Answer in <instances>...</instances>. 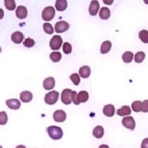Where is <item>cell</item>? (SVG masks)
Returning a JSON list of instances; mask_svg holds the SVG:
<instances>
[{
	"instance_id": "obj_4",
	"label": "cell",
	"mask_w": 148,
	"mask_h": 148,
	"mask_svg": "<svg viewBox=\"0 0 148 148\" xmlns=\"http://www.w3.org/2000/svg\"><path fill=\"white\" fill-rule=\"evenodd\" d=\"M63 45V39L60 36H53L50 40L49 46L52 50H58Z\"/></svg>"
},
{
	"instance_id": "obj_18",
	"label": "cell",
	"mask_w": 148,
	"mask_h": 148,
	"mask_svg": "<svg viewBox=\"0 0 148 148\" xmlns=\"http://www.w3.org/2000/svg\"><path fill=\"white\" fill-rule=\"evenodd\" d=\"M90 75V69L88 66H83L79 69V76L82 78H87Z\"/></svg>"
},
{
	"instance_id": "obj_21",
	"label": "cell",
	"mask_w": 148,
	"mask_h": 148,
	"mask_svg": "<svg viewBox=\"0 0 148 148\" xmlns=\"http://www.w3.org/2000/svg\"><path fill=\"white\" fill-rule=\"evenodd\" d=\"M111 47H112V44L110 40H106L105 42H103L101 47V53L103 54L107 53L111 49Z\"/></svg>"
},
{
	"instance_id": "obj_31",
	"label": "cell",
	"mask_w": 148,
	"mask_h": 148,
	"mask_svg": "<svg viewBox=\"0 0 148 148\" xmlns=\"http://www.w3.org/2000/svg\"><path fill=\"white\" fill-rule=\"evenodd\" d=\"M70 78H71V81L73 82V83L74 85H76V86H77V85H79L80 83V76L77 73H73L71 75V77H70Z\"/></svg>"
},
{
	"instance_id": "obj_35",
	"label": "cell",
	"mask_w": 148,
	"mask_h": 148,
	"mask_svg": "<svg viewBox=\"0 0 148 148\" xmlns=\"http://www.w3.org/2000/svg\"><path fill=\"white\" fill-rule=\"evenodd\" d=\"M142 111L144 113L148 112V100H145L143 102V107H142Z\"/></svg>"
},
{
	"instance_id": "obj_23",
	"label": "cell",
	"mask_w": 148,
	"mask_h": 148,
	"mask_svg": "<svg viewBox=\"0 0 148 148\" xmlns=\"http://www.w3.org/2000/svg\"><path fill=\"white\" fill-rule=\"evenodd\" d=\"M133 58H134V55L132 52L130 51H127V52H125V53L123 54L122 56V58H123V61L126 64H128V63H131L132 60H133Z\"/></svg>"
},
{
	"instance_id": "obj_29",
	"label": "cell",
	"mask_w": 148,
	"mask_h": 148,
	"mask_svg": "<svg viewBox=\"0 0 148 148\" xmlns=\"http://www.w3.org/2000/svg\"><path fill=\"white\" fill-rule=\"evenodd\" d=\"M43 28H44V31L45 32V33H47V34L51 35V34L53 33V28L50 23H47V22L46 23H44L43 24Z\"/></svg>"
},
{
	"instance_id": "obj_15",
	"label": "cell",
	"mask_w": 148,
	"mask_h": 148,
	"mask_svg": "<svg viewBox=\"0 0 148 148\" xmlns=\"http://www.w3.org/2000/svg\"><path fill=\"white\" fill-rule=\"evenodd\" d=\"M33 98V95L32 92L28 91V90H24L20 94V99L22 102L24 103H28L30 101H32Z\"/></svg>"
},
{
	"instance_id": "obj_16",
	"label": "cell",
	"mask_w": 148,
	"mask_h": 148,
	"mask_svg": "<svg viewBox=\"0 0 148 148\" xmlns=\"http://www.w3.org/2000/svg\"><path fill=\"white\" fill-rule=\"evenodd\" d=\"M131 113H132L131 109L127 106H122V108L119 109V110H117V114H118L119 116H122V117L128 116V115H130V114H131Z\"/></svg>"
},
{
	"instance_id": "obj_27",
	"label": "cell",
	"mask_w": 148,
	"mask_h": 148,
	"mask_svg": "<svg viewBox=\"0 0 148 148\" xmlns=\"http://www.w3.org/2000/svg\"><path fill=\"white\" fill-rule=\"evenodd\" d=\"M139 38L145 44H148V32L147 30H142L139 32Z\"/></svg>"
},
{
	"instance_id": "obj_33",
	"label": "cell",
	"mask_w": 148,
	"mask_h": 148,
	"mask_svg": "<svg viewBox=\"0 0 148 148\" xmlns=\"http://www.w3.org/2000/svg\"><path fill=\"white\" fill-rule=\"evenodd\" d=\"M24 45L27 48H32L35 45V40L32 38H27L24 40Z\"/></svg>"
},
{
	"instance_id": "obj_38",
	"label": "cell",
	"mask_w": 148,
	"mask_h": 148,
	"mask_svg": "<svg viewBox=\"0 0 148 148\" xmlns=\"http://www.w3.org/2000/svg\"><path fill=\"white\" fill-rule=\"evenodd\" d=\"M99 148H110L109 147V146H107V145H101L100 147H99Z\"/></svg>"
},
{
	"instance_id": "obj_36",
	"label": "cell",
	"mask_w": 148,
	"mask_h": 148,
	"mask_svg": "<svg viewBox=\"0 0 148 148\" xmlns=\"http://www.w3.org/2000/svg\"><path fill=\"white\" fill-rule=\"evenodd\" d=\"M141 148H148V138H145L142 143Z\"/></svg>"
},
{
	"instance_id": "obj_17",
	"label": "cell",
	"mask_w": 148,
	"mask_h": 148,
	"mask_svg": "<svg viewBox=\"0 0 148 148\" xmlns=\"http://www.w3.org/2000/svg\"><path fill=\"white\" fill-rule=\"evenodd\" d=\"M68 7V2L66 0H57L55 2V8L56 10L59 12H63Z\"/></svg>"
},
{
	"instance_id": "obj_8",
	"label": "cell",
	"mask_w": 148,
	"mask_h": 148,
	"mask_svg": "<svg viewBox=\"0 0 148 148\" xmlns=\"http://www.w3.org/2000/svg\"><path fill=\"white\" fill-rule=\"evenodd\" d=\"M53 120L55 122H58V123H63L66 120V118H67V114L64 110H56L53 113Z\"/></svg>"
},
{
	"instance_id": "obj_43",
	"label": "cell",
	"mask_w": 148,
	"mask_h": 148,
	"mask_svg": "<svg viewBox=\"0 0 148 148\" xmlns=\"http://www.w3.org/2000/svg\"><path fill=\"white\" fill-rule=\"evenodd\" d=\"M0 148H3V147H2V146H0Z\"/></svg>"
},
{
	"instance_id": "obj_24",
	"label": "cell",
	"mask_w": 148,
	"mask_h": 148,
	"mask_svg": "<svg viewBox=\"0 0 148 148\" xmlns=\"http://www.w3.org/2000/svg\"><path fill=\"white\" fill-rule=\"evenodd\" d=\"M4 5L8 10L13 11L16 8V2L14 0H5Z\"/></svg>"
},
{
	"instance_id": "obj_19",
	"label": "cell",
	"mask_w": 148,
	"mask_h": 148,
	"mask_svg": "<svg viewBox=\"0 0 148 148\" xmlns=\"http://www.w3.org/2000/svg\"><path fill=\"white\" fill-rule=\"evenodd\" d=\"M89 99V94L87 91L82 90L77 94V101L79 103H85Z\"/></svg>"
},
{
	"instance_id": "obj_30",
	"label": "cell",
	"mask_w": 148,
	"mask_h": 148,
	"mask_svg": "<svg viewBox=\"0 0 148 148\" xmlns=\"http://www.w3.org/2000/svg\"><path fill=\"white\" fill-rule=\"evenodd\" d=\"M8 122V115L5 111L0 112V125H4Z\"/></svg>"
},
{
	"instance_id": "obj_37",
	"label": "cell",
	"mask_w": 148,
	"mask_h": 148,
	"mask_svg": "<svg viewBox=\"0 0 148 148\" xmlns=\"http://www.w3.org/2000/svg\"><path fill=\"white\" fill-rule=\"evenodd\" d=\"M3 16H4V12H3V10L2 8H0V20L2 18H3Z\"/></svg>"
},
{
	"instance_id": "obj_22",
	"label": "cell",
	"mask_w": 148,
	"mask_h": 148,
	"mask_svg": "<svg viewBox=\"0 0 148 148\" xmlns=\"http://www.w3.org/2000/svg\"><path fill=\"white\" fill-rule=\"evenodd\" d=\"M99 13H100V17L103 20H106L110 16V11L106 7H104V8H101Z\"/></svg>"
},
{
	"instance_id": "obj_34",
	"label": "cell",
	"mask_w": 148,
	"mask_h": 148,
	"mask_svg": "<svg viewBox=\"0 0 148 148\" xmlns=\"http://www.w3.org/2000/svg\"><path fill=\"white\" fill-rule=\"evenodd\" d=\"M72 101L75 105H79L80 104L77 101V93L74 90H73V93H72Z\"/></svg>"
},
{
	"instance_id": "obj_25",
	"label": "cell",
	"mask_w": 148,
	"mask_h": 148,
	"mask_svg": "<svg viewBox=\"0 0 148 148\" xmlns=\"http://www.w3.org/2000/svg\"><path fill=\"white\" fill-rule=\"evenodd\" d=\"M142 107H143V102L140 101H136L132 102V110L136 113H138L140 111H142Z\"/></svg>"
},
{
	"instance_id": "obj_41",
	"label": "cell",
	"mask_w": 148,
	"mask_h": 148,
	"mask_svg": "<svg viewBox=\"0 0 148 148\" xmlns=\"http://www.w3.org/2000/svg\"><path fill=\"white\" fill-rule=\"evenodd\" d=\"M1 51H2V49H1V47H0V53H1Z\"/></svg>"
},
{
	"instance_id": "obj_9",
	"label": "cell",
	"mask_w": 148,
	"mask_h": 148,
	"mask_svg": "<svg viewBox=\"0 0 148 148\" xmlns=\"http://www.w3.org/2000/svg\"><path fill=\"white\" fill-rule=\"evenodd\" d=\"M16 16L19 19H24L27 16V9L25 6H18L16 8Z\"/></svg>"
},
{
	"instance_id": "obj_5",
	"label": "cell",
	"mask_w": 148,
	"mask_h": 148,
	"mask_svg": "<svg viewBox=\"0 0 148 148\" xmlns=\"http://www.w3.org/2000/svg\"><path fill=\"white\" fill-rule=\"evenodd\" d=\"M72 93L73 90L70 89H64L62 91L61 94V101L64 105H70L73 101H72Z\"/></svg>"
},
{
	"instance_id": "obj_3",
	"label": "cell",
	"mask_w": 148,
	"mask_h": 148,
	"mask_svg": "<svg viewBox=\"0 0 148 148\" xmlns=\"http://www.w3.org/2000/svg\"><path fill=\"white\" fill-rule=\"evenodd\" d=\"M55 16V9L53 7L49 6V7H46L42 12V18L45 21H51L53 19V17Z\"/></svg>"
},
{
	"instance_id": "obj_7",
	"label": "cell",
	"mask_w": 148,
	"mask_h": 148,
	"mask_svg": "<svg viewBox=\"0 0 148 148\" xmlns=\"http://www.w3.org/2000/svg\"><path fill=\"white\" fill-rule=\"evenodd\" d=\"M55 32L57 33H63L68 31L69 29V24L65 21H60L56 22L55 26H54Z\"/></svg>"
},
{
	"instance_id": "obj_14",
	"label": "cell",
	"mask_w": 148,
	"mask_h": 148,
	"mask_svg": "<svg viewBox=\"0 0 148 148\" xmlns=\"http://www.w3.org/2000/svg\"><path fill=\"white\" fill-rule=\"evenodd\" d=\"M115 113V109L113 105H106L104 106L103 114L107 117H113Z\"/></svg>"
},
{
	"instance_id": "obj_11",
	"label": "cell",
	"mask_w": 148,
	"mask_h": 148,
	"mask_svg": "<svg viewBox=\"0 0 148 148\" xmlns=\"http://www.w3.org/2000/svg\"><path fill=\"white\" fill-rule=\"evenodd\" d=\"M100 8V4H99V2L98 1H91L90 2V7H89V13L91 16H95L99 11Z\"/></svg>"
},
{
	"instance_id": "obj_2",
	"label": "cell",
	"mask_w": 148,
	"mask_h": 148,
	"mask_svg": "<svg viewBox=\"0 0 148 148\" xmlns=\"http://www.w3.org/2000/svg\"><path fill=\"white\" fill-rule=\"evenodd\" d=\"M58 91L56 90H51L49 93H47L45 96V101L48 105H53L55 104L58 100Z\"/></svg>"
},
{
	"instance_id": "obj_42",
	"label": "cell",
	"mask_w": 148,
	"mask_h": 148,
	"mask_svg": "<svg viewBox=\"0 0 148 148\" xmlns=\"http://www.w3.org/2000/svg\"><path fill=\"white\" fill-rule=\"evenodd\" d=\"M145 3H148V2H147V1H145Z\"/></svg>"
},
{
	"instance_id": "obj_32",
	"label": "cell",
	"mask_w": 148,
	"mask_h": 148,
	"mask_svg": "<svg viewBox=\"0 0 148 148\" xmlns=\"http://www.w3.org/2000/svg\"><path fill=\"white\" fill-rule=\"evenodd\" d=\"M63 50H64V53L66 54H69L72 53V45L71 44H69V42H65L63 45Z\"/></svg>"
},
{
	"instance_id": "obj_6",
	"label": "cell",
	"mask_w": 148,
	"mask_h": 148,
	"mask_svg": "<svg viewBox=\"0 0 148 148\" xmlns=\"http://www.w3.org/2000/svg\"><path fill=\"white\" fill-rule=\"evenodd\" d=\"M122 123L123 125V127H127L130 130H134L136 127V123L133 119V117H124L122 120Z\"/></svg>"
},
{
	"instance_id": "obj_1",
	"label": "cell",
	"mask_w": 148,
	"mask_h": 148,
	"mask_svg": "<svg viewBox=\"0 0 148 148\" xmlns=\"http://www.w3.org/2000/svg\"><path fill=\"white\" fill-rule=\"evenodd\" d=\"M47 132L49 136L53 140H59L63 138L64 135L62 128L57 126H50L47 127Z\"/></svg>"
},
{
	"instance_id": "obj_13",
	"label": "cell",
	"mask_w": 148,
	"mask_h": 148,
	"mask_svg": "<svg viewBox=\"0 0 148 148\" xmlns=\"http://www.w3.org/2000/svg\"><path fill=\"white\" fill-rule=\"evenodd\" d=\"M55 86V81H54V78L53 77H47L46 79H45L44 82H43V86L45 90H50L53 89Z\"/></svg>"
},
{
	"instance_id": "obj_20",
	"label": "cell",
	"mask_w": 148,
	"mask_h": 148,
	"mask_svg": "<svg viewBox=\"0 0 148 148\" xmlns=\"http://www.w3.org/2000/svg\"><path fill=\"white\" fill-rule=\"evenodd\" d=\"M93 136L95 138H98L100 139L103 136H104V128L102 126H96L95 127H94L93 129Z\"/></svg>"
},
{
	"instance_id": "obj_26",
	"label": "cell",
	"mask_w": 148,
	"mask_h": 148,
	"mask_svg": "<svg viewBox=\"0 0 148 148\" xmlns=\"http://www.w3.org/2000/svg\"><path fill=\"white\" fill-rule=\"evenodd\" d=\"M49 57H50V59L54 62V63H58L59 62L60 60H61V58H62V54L58 52V51H54V52H52V53H50V55H49Z\"/></svg>"
},
{
	"instance_id": "obj_28",
	"label": "cell",
	"mask_w": 148,
	"mask_h": 148,
	"mask_svg": "<svg viewBox=\"0 0 148 148\" xmlns=\"http://www.w3.org/2000/svg\"><path fill=\"white\" fill-rule=\"evenodd\" d=\"M145 57H146V54H145V53L143 52V51H140V52H138V53L135 54L134 60H135V62H136V63L140 64V63L143 62V60H144Z\"/></svg>"
},
{
	"instance_id": "obj_12",
	"label": "cell",
	"mask_w": 148,
	"mask_h": 148,
	"mask_svg": "<svg viewBox=\"0 0 148 148\" xmlns=\"http://www.w3.org/2000/svg\"><path fill=\"white\" fill-rule=\"evenodd\" d=\"M6 105L9 109L12 110H18L21 107V102L17 99H10L6 101Z\"/></svg>"
},
{
	"instance_id": "obj_40",
	"label": "cell",
	"mask_w": 148,
	"mask_h": 148,
	"mask_svg": "<svg viewBox=\"0 0 148 148\" xmlns=\"http://www.w3.org/2000/svg\"><path fill=\"white\" fill-rule=\"evenodd\" d=\"M104 3H108V4H110V3H113V1H110V2H108V1H104Z\"/></svg>"
},
{
	"instance_id": "obj_10",
	"label": "cell",
	"mask_w": 148,
	"mask_h": 148,
	"mask_svg": "<svg viewBox=\"0 0 148 148\" xmlns=\"http://www.w3.org/2000/svg\"><path fill=\"white\" fill-rule=\"evenodd\" d=\"M12 41L15 44H21L24 40V35L21 32H15L12 34Z\"/></svg>"
},
{
	"instance_id": "obj_39",
	"label": "cell",
	"mask_w": 148,
	"mask_h": 148,
	"mask_svg": "<svg viewBox=\"0 0 148 148\" xmlns=\"http://www.w3.org/2000/svg\"><path fill=\"white\" fill-rule=\"evenodd\" d=\"M16 148H27L25 146H23V145H19V146H17Z\"/></svg>"
}]
</instances>
